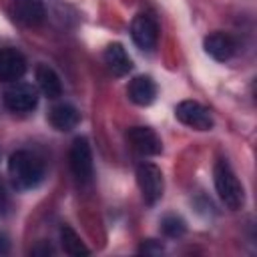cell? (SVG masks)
<instances>
[{
  "instance_id": "1",
  "label": "cell",
  "mask_w": 257,
  "mask_h": 257,
  "mask_svg": "<svg viewBox=\"0 0 257 257\" xmlns=\"http://www.w3.org/2000/svg\"><path fill=\"white\" fill-rule=\"evenodd\" d=\"M8 173L16 189H32L44 177V167L38 157L28 151H16L10 155Z\"/></svg>"
},
{
  "instance_id": "2",
  "label": "cell",
  "mask_w": 257,
  "mask_h": 257,
  "mask_svg": "<svg viewBox=\"0 0 257 257\" xmlns=\"http://www.w3.org/2000/svg\"><path fill=\"white\" fill-rule=\"evenodd\" d=\"M213 177H215V189L219 199L225 203V207L229 209H241L243 205V187L237 179V175L233 173V169L229 167L227 161H217L215 169H213Z\"/></svg>"
},
{
  "instance_id": "3",
  "label": "cell",
  "mask_w": 257,
  "mask_h": 257,
  "mask_svg": "<svg viewBox=\"0 0 257 257\" xmlns=\"http://www.w3.org/2000/svg\"><path fill=\"white\" fill-rule=\"evenodd\" d=\"M4 104L12 112H30L38 104V88L30 82H12L4 90Z\"/></svg>"
},
{
  "instance_id": "4",
  "label": "cell",
  "mask_w": 257,
  "mask_h": 257,
  "mask_svg": "<svg viewBox=\"0 0 257 257\" xmlns=\"http://www.w3.org/2000/svg\"><path fill=\"white\" fill-rule=\"evenodd\" d=\"M137 183L147 205H155L163 197V173L153 163H141L137 167Z\"/></svg>"
},
{
  "instance_id": "5",
  "label": "cell",
  "mask_w": 257,
  "mask_h": 257,
  "mask_svg": "<svg viewBox=\"0 0 257 257\" xmlns=\"http://www.w3.org/2000/svg\"><path fill=\"white\" fill-rule=\"evenodd\" d=\"M70 171L80 185H88L92 181V155L86 139H76L70 147Z\"/></svg>"
},
{
  "instance_id": "6",
  "label": "cell",
  "mask_w": 257,
  "mask_h": 257,
  "mask_svg": "<svg viewBox=\"0 0 257 257\" xmlns=\"http://www.w3.org/2000/svg\"><path fill=\"white\" fill-rule=\"evenodd\" d=\"M131 36L135 40V44L141 50H153L159 42V26L157 20L151 14H139L135 16L133 24H131Z\"/></svg>"
},
{
  "instance_id": "7",
  "label": "cell",
  "mask_w": 257,
  "mask_h": 257,
  "mask_svg": "<svg viewBox=\"0 0 257 257\" xmlns=\"http://www.w3.org/2000/svg\"><path fill=\"white\" fill-rule=\"evenodd\" d=\"M175 116L183 124H187L191 128H197V131H209L213 126V118H211L209 110L203 104L195 102V100H183V102H179L177 108H175Z\"/></svg>"
},
{
  "instance_id": "8",
  "label": "cell",
  "mask_w": 257,
  "mask_h": 257,
  "mask_svg": "<svg viewBox=\"0 0 257 257\" xmlns=\"http://www.w3.org/2000/svg\"><path fill=\"white\" fill-rule=\"evenodd\" d=\"M126 139L131 143V147L141 153V155H147V157H153V155H159L163 151V143L161 139L157 137V133L149 126H133L128 128L126 133Z\"/></svg>"
},
{
  "instance_id": "9",
  "label": "cell",
  "mask_w": 257,
  "mask_h": 257,
  "mask_svg": "<svg viewBox=\"0 0 257 257\" xmlns=\"http://www.w3.org/2000/svg\"><path fill=\"white\" fill-rule=\"evenodd\" d=\"M26 72V58L16 48H0V80L16 82Z\"/></svg>"
},
{
  "instance_id": "10",
  "label": "cell",
  "mask_w": 257,
  "mask_h": 257,
  "mask_svg": "<svg viewBox=\"0 0 257 257\" xmlns=\"http://www.w3.org/2000/svg\"><path fill=\"white\" fill-rule=\"evenodd\" d=\"M14 16L24 26H40L44 22L46 10L42 0H14Z\"/></svg>"
},
{
  "instance_id": "11",
  "label": "cell",
  "mask_w": 257,
  "mask_h": 257,
  "mask_svg": "<svg viewBox=\"0 0 257 257\" xmlns=\"http://www.w3.org/2000/svg\"><path fill=\"white\" fill-rule=\"evenodd\" d=\"M203 48H205V52H207L211 58L223 62V60H229V58L233 56V52H235V42L231 40V36H227V34H223V32H213V34H209V36L203 40Z\"/></svg>"
},
{
  "instance_id": "12",
  "label": "cell",
  "mask_w": 257,
  "mask_h": 257,
  "mask_svg": "<svg viewBox=\"0 0 257 257\" xmlns=\"http://www.w3.org/2000/svg\"><path fill=\"white\" fill-rule=\"evenodd\" d=\"M104 62H106L108 70H110L114 76H124V74H128L131 68H133L131 56L126 54L124 46L118 44V42L106 46V50H104Z\"/></svg>"
},
{
  "instance_id": "13",
  "label": "cell",
  "mask_w": 257,
  "mask_h": 257,
  "mask_svg": "<svg viewBox=\"0 0 257 257\" xmlns=\"http://www.w3.org/2000/svg\"><path fill=\"white\" fill-rule=\"evenodd\" d=\"M157 96V84L151 76H135L128 84V98L139 106H149Z\"/></svg>"
},
{
  "instance_id": "14",
  "label": "cell",
  "mask_w": 257,
  "mask_h": 257,
  "mask_svg": "<svg viewBox=\"0 0 257 257\" xmlns=\"http://www.w3.org/2000/svg\"><path fill=\"white\" fill-rule=\"evenodd\" d=\"M36 80H38V88L42 90L44 96L58 98L62 94V82H60L58 74L54 72V68H50L48 64L36 66Z\"/></svg>"
},
{
  "instance_id": "15",
  "label": "cell",
  "mask_w": 257,
  "mask_h": 257,
  "mask_svg": "<svg viewBox=\"0 0 257 257\" xmlns=\"http://www.w3.org/2000/svg\"><path fill=\"white\" fill-rule=\"evenodd\" d=\"M78 110L72 104H56L48 112V120L56 131H70L78 124Z\"/></svg>"
},
{
  "instance_id": "16",
  "label": "cell",
  "mask_w": 257,
  "mask_h": 257,
  "mask_svg": "<svg viewBox=\"0 0 257 257\" xmlns=\"http://www.w3.org/2000/svg\"><path fill=\"white\" fill-rule=\"evenodd\" d=\"M60 243H62V249L64 253L72 255V257H80V255H88V247L82 243V239L78 237V233L74 229H70L68 225H64L60 229Z\"/></svg>"
},
{
  "instance_id": "17",
  "label": "cell",
  "mask_w": 257,
  "mask_h": 257,
  "mask_svg": "<svg viewBox=\"0 0 257 257\" xmlns=\"http://www.w3.org/2000/svg\"><path fill=\"white\" fill-rule=\"evenodd\" d=\"M161 229H163V233L167 235V237H181L183 233H185V221L181 219V217H177V215H167V217H163V221H161Z\"/></svg>"
},
{
  "instance_id": "18",
  "label": "cell",
  "mask_w": 257,
  "mask_h": 257,
  "mask_svg": "<svg viewBox=\"0 0 257 257\" xmlns=\"http://www.w3.org/2000/svg\"><path fill=\"white\" fill-rule=\"evenodd\" d=\"M161 251H163V245L155 243L153 239H149V241L143 243V247H141V253H161Z\"/></svg>"
},
{
  "instance_id": "19",
  "label": "cell",
  "mask_w": 257,
  "mask_h": 257,
  "mask_svg": "<svg viewBox=\"0 0 257 257\" xmlns=\"http://www.w3.org/2000/svg\"><path fill=\"white\" fill-rule=\"evenodd\" d=\"M6 207H8V195H6V191H4V185L0 183V213H4Z\"/></svg>"
},
{
  "instance_id": "20",
  "label": "cell",
  "mask_w": 257,
  "mask_h": 257,
  "mask_svg": "<svg viewBox=\"0 0 257 257\" xmlns=\"http://www.w3.org/2000/svg\"><path fill=\"white\" fill-rule=\"evenodd\" d=\"M2 253H6V243L0 239V255H2Z\"/></svg>"
}]
</instances>
